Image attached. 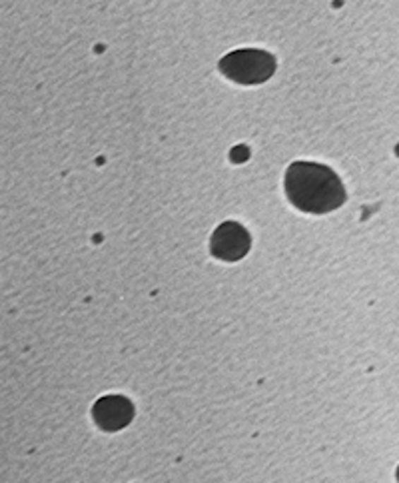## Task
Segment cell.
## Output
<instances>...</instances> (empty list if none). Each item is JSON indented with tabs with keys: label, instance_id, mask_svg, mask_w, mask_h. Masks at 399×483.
<instances>
[{
	"label": "cell",
	"instance_id": "6da1fadb",
	"mask_svg": "<svg viewBox=\"0 0 399 483\" xmlns=\"http://www.w3.org/2000/svg\"><path fill=\"white\" fill-rule=\"evenodd\" d=\"M284 186L290 202L308 214H328L345 202L342 180L328 166L316 162L292 164Z\"/></svg>",
	"mask_w": 399,
	"mask_h": 483
},
{
	"label": "cell",
	"instance_id": "277c9868",
	"mask_svg": "<svg viewBox=\"0 0 399 483\" xmlns=\"http://www.w3.org/2000/svg\"><path fill=\"white\" fill-rule=\"evenodd\" d=\"M96 415H98L100 424H104V426L118 427L122 426V424H126V419L130 417V407H128V403L122 402V400L112 398V400H106V402H102L98 405Z\"/></svg>",
	"mask_w": 399,
	"mask_h": 483
},
{
	"label": "cell",
	"instance_id": "7a4b0ae2",
	"mask_svg": "<svg viewBox=\"0 0 399 483\" xmlns=\"http://www.w3.org/2000/svg\"><path fill=\"white\" fill-rule=\"evenodd\" d=\"M275 70V60L263 50H236L222 58L220 72L238 84H260L266 82Z\"/></svg>",
	"mask_w": 399,
	"mask_h": 483
},
{
	"label": "cell",
	"instance_id": "3957f363",
	"mask_svg": "<svg viewBox=\"0 0 399 483\" xmlns=\"http://www.w3.org/2000/svg\"><path fill=\"white\" fill-rule=\"evenodd\" d=\"M248 250H250V234L236 222L222 224L212 236V254L220 260L236 262L242 256H246Z\"/></svg>",
	"mask_w": 399,
	"mask_h": 483
}]
</instances>
